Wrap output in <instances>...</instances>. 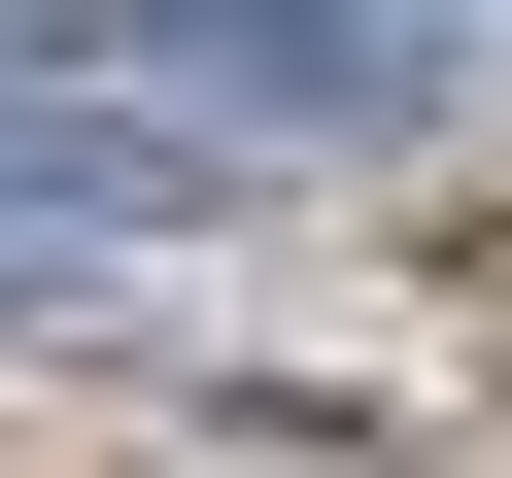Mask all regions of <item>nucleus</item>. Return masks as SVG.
Wrapping results in <instances>:
<instances>
[{"label": "nucleus", "instance_id": "obj_1", "mask_svg": "<svg viewBox=\"0 0 512 478\" xmlns=\"http://www.w3.org/2000/svg\"><path fill=\"white\" fill-rule=\"evenodd\" d=\"M35 69L137 103V137H205V171H308V137H410L444 103L410 0H35Z\"/></svg>", "mask_w": 512, "mask_h": 478}, {"label": "nucleus", "instance_id": "obj_2", "mask_svg": "<svg viewBox=\"0 0 512 478\" xmlns=\"http://www.w3.org/2000/svg\"><path fill=\"white\" fill-rule=\"evenodd\" d=\"M205 205V137H137V103H69L35 35H0V308H69L103 239H171Z\"/></svg>", "mask_w": 512, "mask_h": 478}]
</instances>
